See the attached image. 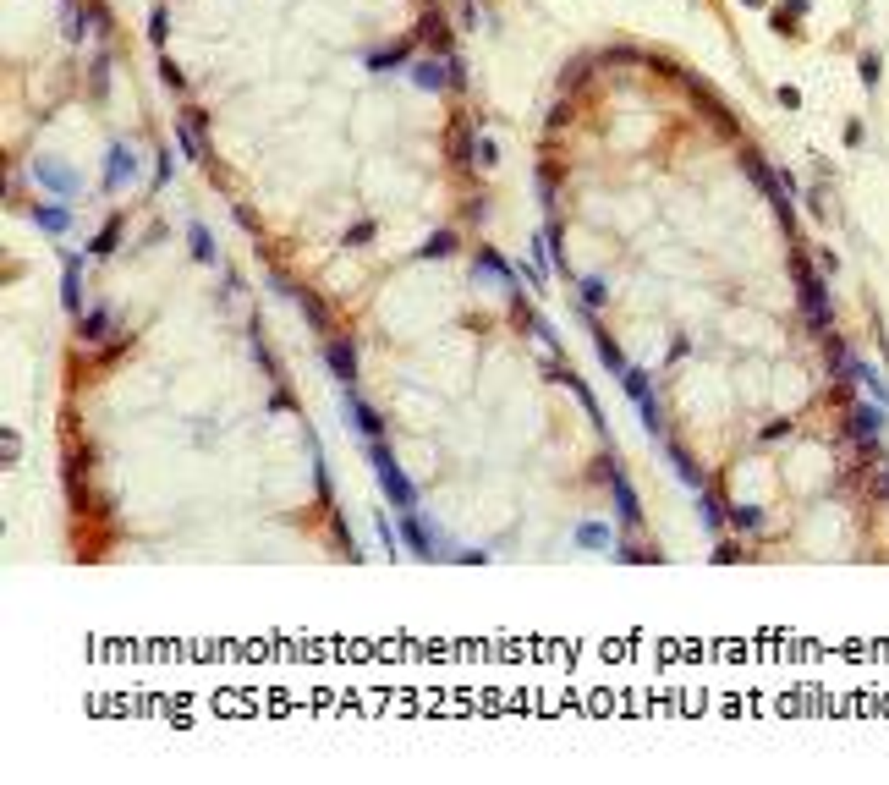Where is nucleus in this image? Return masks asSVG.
Listing matches in <instances>:
<instances>
[{
    "label": "nucleus",
    "instance_id": "nucleus-1",
    "mask_svg": "<svg viewBox=\"0 0 889 785\" xmlns=\"http://www.w3.org/2000/svg\"><path fill=\"white\" fill-rule=\"evenodd\" d=\"M368 461H373V473H379V489H385V500H390L395 511H417L412 483H407V473L395 467V456L385 451V439H368Z\"/></svg>",
    "mask_w": 889,
    "mask_h": 785
},
{
    "label": "nucleus",
    "instance_id": "nucleus-2",
    "mask_svg": "<svg viewBox=\"0 0 889 785\" xmlns=\"http://www.w3.org/2000/svg\"><path fill=\"white\" fill-rule=\"evenodd\" d=\"M417 44H429L434 55H451V50H455V39H451V28H445V11H439V6H429L423 22L412 28V50H417Z\"/></svg>",
    "mask_w": 889,
    "mask_h": 785
},
{
    "label": "nucleus",
    "instance_id": "nucleus-3",
    "mask_svg": "<svg viewBox=\"0 0 889 785\" xmlns=\"http://www.w3.org/2000/svg\"><path fill=\"white\" fill-rule=\"evenodd\" d=\"M324 357H330V368H335V379L352 390V379H357V346L346 341V335H330L324 341Z\"/></svg>",
    "mask_w": 889,
    "mask_h": 785
},
{
    "label": "nucleus",
    "instance_id": "nucleus-4",
    "mask_svg": "<svg viewBox=\"0 0 889 785\" xmlns=\"http://www.w3.org/2000/svg\"><path fill=\"white\" fill-rule=\"evenodd\" d=\"M176 132H182V154H187V160H198V165H204V160H209V143H204V116H198V110H187V116H182V126H176Z\"/></svg>",
    "mask_w": 889,
    "mask_h": 785
},
{
    "label": "nucleus",
    "instance_id": "nucleus-5",
    "mask_svg": "<svg viewBox=\"0 0 889 785\" xmlns=\"http://www.w3.org/2000/svg\"><path fill=\"white\" fill-rule=\"evenodd\" d=\"M401 538L412 544V555H417V560H434V555H439V544L429 538V527L417 522V511H401Z\"/></svg>",
    "mask_w": 889,
    "mask_h": 785
},
{
    "label": "nucleus",
    "instance_id": "nucleus-6",
    "mask_svg": "<svg viewBox=\"0 0 889 785\" xmlns=\"http://www.w3.org/2000/svg\"><path fill=\"white\" fill-rule=\"evenodd\" d=\"M341 407H346V417H352V429H357L363 439H385V423H379V412H373V407H363L352 390H346V401H341Z\"/></svg>",
    "mask_w": 889,
    "mask_h": 785
},
{
    "label": "nucleus",
    "instance_id": "nucleus-7",
    "mask_svg": "<svg viewBox=\"0 0 889 785\" xmlns=\"http://www.w3.org/2000/svg\"><path fill=\"white\" fill-rule=\"evenodd\" d=\"M132 170H138V165H132V148H126V143H116V148H110V170H104V187H126V182H132Z\"/></svg>",
    "mask_w": 889,
    "mask_h": 785
},
{
    "label": "nucleus",
    "instance_id": "nucleus-8",
    "mask_svg": "<svg viewBox=\"0 0 889 785\" xmlns=\"http://www.w3.org/2000/svg\"><path fill=\"white\" fill-rule=\"evenodd\" d=\"M33 220H39L50 236H66V231H72V209H66V204H61V209H55V204H39V209H33Z\"/></svg>",
    "mask_w": 889,
    "mask_h": 785
},
{
    "label": "nucleus",
    "instance_id": "nucleus-9",
    "mask_svg": "<svg viewBox=\"0 0 889 785\" xmlns=\"http://www.w3.org/2000/svg\"><path fill=\"white\" fill-rule=\"evenodd\" d=\"M33 176H39V182L50 187V192H72V170H66V165L55 170L50 160H39V165H33Z\"/></svg>",
    "mask_w": 889,
    "mask_h": 785
},
{
    "label": "nucleus",
    "instance_id": "nucleus-10",
    "mask_svg": "<svg viewBox=\"0 0 889 785\" xmlns=\"http://www.w3.org/2000/svg\"><path fill=\"white\" fill-rule=\"evenodd\" d=\"M116 242H121V220H104V231L94 236V248H88V253H94V258H104V253H116Z\"/></svg>",
    "mask_w": 889,
    "mask_h": 785
},
{
    "label": "nucleus",
    "instance_id": "nucleus-11",
    "mask_svg": "<svg viewBox=\"0 0 889 785\" xmlns=\"http://www.w3.org/2000/svg\"><path fill=\"white\" fill-rule=\"evenodd\" d=\"M83 335H88V341L110 335V308H94V313H88V319H83Z\"/></svg>",
    "mask_w": 889,
    "mask_h": 785
},
{
    "label": "nucleus",
    "instance_id": "nucleus-12",
    "mask_svg": "<svg viewBox=\"0 0 889 785\" xmlns=\"http://www.w3.org/2000/svg\"><path fill=\"white\" fill-rule=\"evenodd\" d=\"M66 308H72V313H83V286H77V264L66 269Z\"/></svg>",
    "mask_w": 889,
    "mask_h": 785
},
{
    "label": "nucleus",
    "instance_id": "nucleus-13",
    "mask_svg": "<svg viewBox=\"0 0 889 785\" xmlns=\"http://www.w3.org/2000/svg\"><path fill=\"white\" fill-rule=\"evenodd\" d=\"M423 253H429V258H439V253H455V231H434Z\"/></svg>",
    "mask_w": 889,
    "mask_h": 785
},
{
    "label": "nucleus",
    "instance_id": "nucleus-14",
    "mask_svg": "<svg viewBox=\"0 0 889 785\" xmlns=\"http://www.w3.org/2000/svg\"><path fill=\"white\" fill-rule=\"evenodd\" d=\"M412 77H417L423 88H439V83H445V72H439V66H429V61H417V66H412Z\"/></svg>",
    "mask_w": 889,
    "mask_h": 785
},
{
    "label": "nucleus",
    "instance_id": "nucleus-15",
    "mask_svg": "<svg viewBox=\"0 0 889 785\" xmlns=\"http://www.w3.org/2000/svg\"><path fill=\"white\" fill-rule=\"evenodd\" d=\"M192 253H198V258H214V242H209L204 226H192Z\"/></svg>",
    "mask_w": 889,
    "mask_h": 785
},
{
    "label": "nucleus",
    "instance_id": "nucleus-16",
    "mask_svg": "<svg viewBox=\"0 0 889 785\" xmlns=\"http://www.w3.org/2000/svg\"><path fill=\"white\" fill-rule=\"evenodd\" d=\"M148 33H154V44H165V11H154V17H148Z\"/></svg>",
    "mask_w": 889,
    "mask_h": 785
},
{
    "label": "nucleus",
    "instance_id": "nucleus-17",
    "mask_svg": "<svg viewBox=\"0 0 889 785\" xmlns=\"http://www.w3.org/2000/svg\"><path fill=\"white\" fill-rule=\"evenodd\" d=\"M160 77H165L170 88H187V83H182V72H176V66H170V61H160Z\"/></svg>",
    "mask_w": 889,
    "mask_h": 785
}]
</instances>
